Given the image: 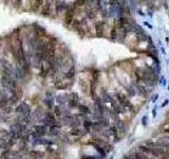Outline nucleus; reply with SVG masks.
Listing matches in <instances>:
<instances>
[{
    "instance_id": "9b49d317",
    "label": "nucleus",
    "mask_w": 169,
    "mask_h": 159,
    "mask_svg": "<svg viewBox=\"0 0 169 159\" xmlns=\"http://www.w3.org/2000/svg\"><path fill=\"white\" fill-rule=\"evenodd\" d=\"M71 135L73 136H79V135H83V131L78 127H74V129L71 131Z\"/></svg>"
},
{
    "instance_id": "4468645a",
    "label": "nucleus",
    "mask_w": 169,
    "mask_h": 159,
    "mask_svg": "<svg viewBox=\"0 0 169 159\" xmlns=\"http://www.w3.org/2000/svg\"><path fill=\"white\" fill-rule=\"evenodd\" d=\"M116 129H122V131H124V123H123V121H119Z\"/></svg>"
},
{
    "instance_id": "dca6fc26",
    "label": "nucleus",
    "mask_w": 169,
    "mask_h": 159,
    "mask_svg": "<svg viewBox=\"0 0 169 159\" xmlns=\"http://www.w3.org/2000/svg\"><path fill=\"white\" fill-rule=\"evenodd\" d=\"M146 123H147V119L145 118V119H143V124H145V125H146Z\"/></svg>"
},
{
    "instance_id": "ddd939ff",
    "label": "nucleus",
    "mask_w": 169,
    "mask_h": 159,
    "mask_svg": "<svg viewBox=\"0 0 169 159\" xmlns=\"http://www.w3.org/2000/svg\"><path fill=\"white\" fill-rule=\"evenodd\" d=\"M30 155L32 157H33V158H39V156H41V155H40V154L38 153V152H31L30 153Z\"/></svg>"
},
{
    "instance_id": "2eb2a0df",
    "label": "nucleus",
    "mask_w": 169,
    "mask_h": 159,
    "mask_svg": "<svg viewBox=\"0 0 169 159\" xmlns=\"http://www.w3.org/2000/svg\"><path fill=\"white\" fill-rule=\"evenodd\" d=\"M81 159H97L96 157H93V156H83Z\"/></svg>"
},
{
    "instance_id": "f03ea898",
    "label": "nucleus",
    "mask_w": 169,
    "mask_h": 159,
    "mask_svg": "<svg viewBox=\"0 0 169 159\" xmlns=\"http://www.w3.org/2000/svg\"><path fill=\"white\" fill-rule=\"evenodd\" d=\"M1 83H2V86L8 89L10 91L16 90V81L14 80L13 76H8L2 74L1 76Z\"/></svg>"
},
{
    "instance_id": "aec40b11",
    "label": "nucleus",
    "mask_w": 169,
    "mask_h": 159,
    "mask_svg": "<svg viewBox=\"0 0 169 159\" xmlns=\"http://www.w3.org/2000/svg\"><path fill=\"white\" fill-rule=\"evenodd\" d=\"M33 159H40V158H33Z\"/></svg>"
},
{
    "instance_id": "7ed1b4c3",
    "label": "nucleus",
    "mask_w": 169,
    "mask_h": 159,
    "mask_svg": "<svg viewBox=\"0 0 169 159\" xmlns=\"http://www.w3.org/2000/svg\"><path fill=\"white\" fill-rule=\"evenodd\" d=\"M48 131H49V129H48L47 126H44V125H36L35 127H34V131H31L29 135L33 137L34 139H36V138H38V137H43L44 135H47Z\"/></svg>"
},
{
    "instance_id": "f3484780",
    "label": "nucleus",
    "mask_w": 169,
    "mask_h": 159,
    "mask_svg": "<svg viewBox=\"0 0 169 159\" xmlns=\"http://www.w3.org/2000/svg\"><path fill=\"white\" fill-rule=\"evenodd\" d=\"M166 133H169V129H166Z\"/></svg>"
},
{
    "instance_id": "a211bd4d",
    "label": "nucleus",
    "mask_w": 169,
    "mask_h": 159,
    "mask_svg": "<svg viewBox=\"0 0 169 159\" xmlns=\"http://www.w3.org/2000/svg\"><path fill=\"white\" fill-rule=\"evenodd\" d=\"M163 159H168V158H167V157H163Z\"/></svg>"
},
{
    "instance_id": "f257e3e1",
    "label": "nucleus",
    "mask_w": 169,
    "mask_h": 159,
    "mask_svg": "<svg viewBox=\"0 0 169 159\" xmlns=\"http://www.w3.org/2000/svg\"><path fill=\"white\" fill-rule=\"evenodd\" d=\"M16 112H19L20 114V117H21V119L20 120H18L19 122H28L29 120H30V116H31V107L29 104H27L25 102H22V103H20L19 105H18V107L16 108Z\"/></svg>"
},
{
    "instance_id": "9d476101",
    "label": "nucleus",
    "mask_w": 169,
    "mask_h": 159,
    "mask_svg": "<svg viewBox=\"0 0 169 159\" xmlns=\"http://www.w3.org/2000/svg\"><path fill=\"white\" fill-rule=\"evenodd\" d=\"M92 124H93V122H91L90 120L83 121V129H85V131H90V129H92Z\"/></svg>"
},
{
    "instance_id": "6e6552de",
    "label": "nucleus",
    "mask_w": 169,
    "mask_h": 159,
    "mask_svg": "<svg viewBox=\"0 0 169 159\" xmlns=\"http://www.w3.org/2000/svg\"><path fill=\"white\" fill-rule=\"evenodd\" d=\"M93 144V146H94L95 148H96V151L98 152V153L102 155L103 157H105L106 156V152H105V148L102 146V145H100V144H97V143H92Z\"/></svg>"
},
{
    "instance_id": "423d86ee",
    "label": "nucleus",
    "mask_w": 169,
    "mask_h": 159,
    "mask_svg": "<svg viewBox=\"0 0 169 159\" xmlns=\"http://www.w3.org/2000/svg\"><path fill=\"white\" fill-rule=\"evenodd\" d=\"M34 142H35V144H53L52 141H50V140L48 139H44L43 137H38V138H36V139H34Z\"/></svg>"
},
{
    "instance_id": "39448f33",
    "label": "nucleus",
    "mask_w": 169,
    "mask_h": 159,
    "mask_svg": "<svg viewBox=\"0 0 169 159\" xmlns=\"http://www.w3.org/2000/svg\"><path fill=\"white\" fill-rule=\"evenodd\" d=\"M73 95H74V99H73V97L71 99H69L68 100V105H69L70 108H76L78 105H79V100H78V97L76 93H73Z\"/></svg>"
},
{
    "instance_id": "1a4fd4ad",
    "label": "nucleus",
    "mask_w": 169,
    "mask_h": 159,
    "mask_svg": "<svg viewBox=\"0 0 169 159\" xmlns=\"http://www.w3.org/2000/svg\"><path fill=\"white\" fill-rule=\"evenodd\" d=\"M78 107V109L81 110V114H90V109H89V107L88 106H86V105H83V104H79V105L77 106Z\"/></svg>"
},
{
    "instance_id": "0eeeda50",
    "label": "nucleus",
    "mask_w": 169,
    "mask_h": 159,
    "mask_svg": "<svg viewBox=\"0 0 169 159\" xmlns=\"http://www.w3.org/2000/svg\"><path fill=\"white\" fill-rule=\"evenodd\" d=\"M62 110H61V107L60 106H54L53 107V114H54V117L57 119V118H61L62 117Z\"/></svg>"
},
{
    "instance_id": "20e7f679",
    "label": "nucleus",
    "mask_w": 169,
    "mask_h": 159,
    "mask_svg": "<svg viewBox=\"0 0 169 159\" xmlns=\"http://www.w3.org/2000/svg\"><path fill=\"white\" fill-rule=\"evenodd\" d=\"M116 98H117V101H119V103L123 106V107H125V108H129V109H132L133 106L132 104L130 103V101L128 100L126 98L125 95L121 93V92H117L116 93Z\"/></svg>"
},
{
    "instance_id": "6ab92c4d",
    "label": "nucleus",
    "mask_w": 169,
    "mask_h": 159,
    "mask_svg": "<svg viewBox=\"0 0 169 159\" xmlns=\"http://www.w3.org/2000/svg\"><path fill=\"white\" fill-rule=\"evenodd\" d=\"M3 159H11V158H3Z\"/></svg>"
},
{
    "instance_id": "f8f14e48",
    "label": "nucleus",
    "mask_w": 169,
    "mask_h": 159,
    "mask_svg": "<svg viewBox=\"0 0 169 159\" xmlns=\"http://www.w3.org/2000/svg\"><path fill=\"white\" fill-rule=\"evenodd\" d=\"M44 103H46V105L48 106V108L52 109V107H53V100L52 99H47V100H44Z\"/></svg>"
}]
</instances>
